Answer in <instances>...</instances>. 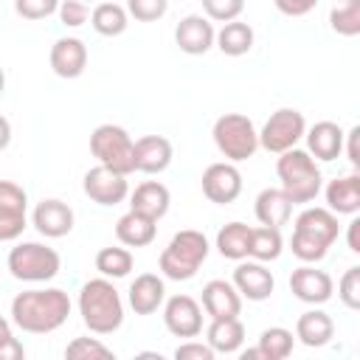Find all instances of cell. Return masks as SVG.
<instances>
[{"label":"cell","instance_id":"277c9868","mask_svg":"<svg viewBox=\"0 0 360 360\" xmlns=\"http://www.w3.org/2000/svg\"><path fill=\"white\" fill-rule=\"evenodd\" d=\"M276 174L281 180V191L287 194V200L292 205H307L321 194L323 174H321L318 163L298 146L284 152V155H278Z\"/></svg>","mask_w":360,"mask_h":360},{"label":"cell","instance_id":"52a82bcc","mask_svg":"<svg viewBox=\"0 0 360 360\" xmlns=\"http://www.w3.org/2000/svg\"><path fill=\"white\" fill-rule=\"evenodd\" d=\"M90 152L98 160V166L118 172V174H132L135 172V141L129 132L118 124H101L90 135Z\"/></svg>","mask_w":360,"mask_h":360},{"label":"cell","instance_id":"ac0fdd59","mask_svg":"<svg viewBox=\"0 0 360 360\" xmlns=\"http://www.w3.org/2000/svg\"><path fill=\"white\" fill-rule=\"evenodd\" d=\"M51 70L59 79H79L87 68V45L79 37H59L51 45Z\"/></svg>","mask_w":360,"mask_h":360},{"label":"cell","instance_id":"4316f807","mask_svg":"<svg viewBox=\"0 0 360 360\" xmlns=\"http://www.w3.org/2000/svg\"><path fill=\"white\" fill-rule=\"evenodd\" d=\"M115 236L124 248H146L155 242L158 236V222L143 217V214H135V211H127L118 222H115Z\"/></svg>","mask_w":360,"mask_h":360},{"label":"cell","instance_id":"1f68e13d","mask_svg":"<svg viewBox=\"0 0 360 360\" xmlns=\"http://www.w3.org/2000/svg\"><path fill=\"white\" fill-rule=\"evenodd\" d=\"M90 25L96 28V34L101 37H118L127 31L129 20H127V8L121 3H98L90 11Z\"/></svg>","mask_w":360,"mask_h":360},{"label":"cell","instance_id":"7bdbcfd3","mask_svg":"<svg viewBox=\"0 0 360 360\" xmlns=\"http://www.w3.org/2000/svg\"><path fill=\"white\" fill-rule=\"evenodd\" d=\"M357 143H360V127H352L343 138V149H346V158L354 169H360V146Z\"/></svg>","mask_w":360,"mask_h":360},{"label":"cell","instance_id":"f907efd6","mask_svg":"<svg viewBox=\"0 0 360 360\" xmlns=\"http://www.w3.org/2000/svg\"><path fill=\"white\" fill-rule=\"evenodd\" d=\"M6 338H11V323H8V318L0 315V343H3Z\"/></svg>","mask_w":360,"mask_h":360},{"label":"cell","instance_id":"ba28073f","mask_svg":"<svg viewBox=\"0 0 360 360\" xmlns=\"http://www.w3.org/2000/svg\"><path fill=\"white\" fill-rule=\"evenodd\" d=\"M8 273L17 281H28V284H39V281H51L59 267L62 259L53 248L42 245V242H20L8 250Z\"/></svg>","mask_w":360,"mask_h":360},{"label":"cell","instance_id":"d6986e66","mask_svg":"<svg viewBox=\"0 0 360 360\" xmlns=\"http://www.w3.org/2000/svg\"><path fill=\"white\" fill-rule=\"evenodd\" d=\"M304 138H307V149L304 152L312 160L329 163V160H335V158L343 155V138H346V132L335 121H318V124H312L304 132Z\"/></svg>","mask_w":360,"mask_h":360},{"label":"cell","instance_id":"d590c367","mask_svg":"<svg viewBox=\"0 0 360 360\" xmlns=\"http://www.w3.org/2000/svg\"><path fill=\"white\" fill-rule=\"evenodd\" d=\"M65 360H118V357L98 338H73L65 346Z\"/></svg>","mask_w":360,"mask_h":360},{"label":"cell","instance_id":"5b68a950","mask_svg":"<svg viewBox=\"0 0 360 360\" xmlns=\"http://www.w3.org/2000/svg\"><path fill=\"white\" fill-rule=\"evenodd\" d=\"M208 250H211V245L202 231H194V228L177 231L158 259L160 273L172 281H188L197 276V270L208 259Z\"/></svg>","mask_w":360,"mask_h":360},{"label":"cell","instance_id":"83f0119b","mask_svg":"<svg viewBox=\"0 0 360 360\" xmlns=\"http://www.w3.org/2000/svg\"><path fill=\"white\" fill-rule=\"evenodd\" d=\"M205 343L211 346V352L219 354H231L239 352L245 343V326L239 318H222V321H211L205 329Z\"/></svg>","mask_w":360,"mask_h":360},{"label":"cell","instance_id":"816d5d0a","mask_svg":"<svg viewBox=\"0 0 360 360\" xmlns=\"http://www.w3.org/2000/svg\"><path fill=\"white\" fill-rule=\"evenodd\" d=\"M3 90H6V70L0 68V96H3Z\"/></svg>","mask_w":360,"mask_h":360},{"label":"cell","instance_id":"7dc6e473","mask_svg":"<svg viewBox=\"0 0 360 360\" xmlns=\"http://www.w3.org/2000/svg\"><path fill=\"white\" fill-rule=\"evenodd\" d=\"M239 360H273V357L264 354L259 346H250V349H242V352H239Z\"/></svg>","mask_w":360,"mask_h":360},{"label":"cell","instance_id":"c3c4849f","mask_svg":"<svg viewBox=\"0 0 360 360\" xmlns=\"http://www.w3.org/2000/svg\"><path fill=\"white\" fill-rule=\"evenodd\" d=\"M8 143H11V124H8L6 115H0V152H3Z\"/></svg>","mask_w":360,"mask_h":360},{"label":"cell","instance_id":"4dcf8cb0","mask_svg":"<svg viewBox=\"0 0 360 360\" xmlns=\"http://www.w3.org/2000/svg\"><path fill=\"white\" fill-rule=\"evenodd\" d=\"M284 250V236L278 228H250V245H248V256L253 262H276Z\"/></svg>","mask_w":360,"mask_h":360},{"label":"cell","instance_id":"74e56055","mask_svg":"<svg viewBox=\"0 0 360 360\" xmlns=\"http://www.w3.org/2000/svg\"><path fill=\"white\" fill-rule=\"evenodd\" d=\"M338 298L349 309H360V267H349L338 281Z\"/></svg>","mask_w":360,"mask_h":360},{"label":"cell","instance_id":"3957f363","mask_svg":"<svg viewBox=\"0 0 360 360\" xmlns=\"http://www.w3.org/2000/svg\"><path fill=\"white\" fill-rule=\"evenodd\" d=\"M79 315L93 335H112L124 323V301L110 278H90L79 290Z\"/></svg>","mask_w":360,"mask_h":360},{"label":"cell","instance_id":"9c48e42d","mask_svg":"<svg viewBox=\"0 0 360 360\" xmlns=\"http://www.w3.org/2000/svg\"><path fill=\"white\" fill-rule=\"evenodd\" d=\"M304 132H307L304 112L295 107H281L264 121V127L259 132V146L273 155H284V152L295 149V143L304 138Z\"/></svg>","mask_w":360,"mask_h":360},{"label":"cell","instance_id":"30bf717a","mask_svg":"<svg viewBox=\"0 0 360 360\" xmlns=\"http://www.w3.org/2000/svg\"><path fill=\"white\" fill-rule=\"evenodd\" d=\"M28 197L25 188L14 180H0V242H14L22 236L28 217Z\"/></svg>","mask_w":360,"mask_h":360},{"label":"cell","instance_id":"f546056e","mask_svg":"<svg viewBox=\"0 0 360 360\" xmlns=\"http://www.w3.org/2000/svg\"><path fill=\"white\" fill-rule=\"evenodd\" d=\"M248 245H250V225H245V222H228L217 233V250L225 259L245 262L248 259Z\"/></svg>","mask_w":360,"mask_h":360},{"label":"cell","instance_id":"8d00e7d4","mask_svg":"<svg viewBox=\"0 0 360 360\" xmlns=\"http://www.w3.org/2000/svg\"><path fill=\"white\" fill-rule=\"evenodd\" d=\"M245 3L242 0H202V17L208 22H233L239 20Z\"/></svg>","mask_w":360,"mask_h":360},{"label":"cell","instance_id":"b9f144b4","mask_svg":"<svg viewBox=\"0 0 360 360\" xmlns=\"http://www.w3.org/2000/svg\"><path fill=\"white\" fill-rule=\"evenodd\" d=\"M172 360H217V352H211L208 343H200V340H183Z\"/></svg>","mask_w":360,"mask_h":360},{"label":"cell","instance_id":"836d02e7","mask_svg":"<svg viewBox=\"0 0 360 360\" xmlns=\"http://www.w3.org/2000/svg\"><path fill=\"white\" fill-rule=\"evenodd\" d=\"M329 25L340 37H357L360 34V3L357 0H343V3L332 6Z\"/></svg>","mask_w":360,"mask_h":360},{"label":"cell","instance_id":"4fadbf2b","mask_svg":"<svg viewBox=\"0 0 360 360\" xmlns=\"http://www.w3.org/2000/svg\"><path fill=\"white\" fill-rule=\"evenodd\" d=\"M82 188L84 194L98 202V205H118L129 197V183L124 174L118 172H110L104 166H93L84 172V180H82Z\"/></svg>","mask_w":360,"mask_h":360},{"label":"cell","instance_id":"2e32d148","mask_svg":"<svg viewBox=\"0 0 360 360\" xmlns=\"http://www.w3.org/2000/svg\"><path fill=\"white\" fill-rule=\"evenodd\" d=\"M73 219H76L73 217V208L68 202H62V200H53V197L37 202V208L31 214L34 228L45 239H62V236H68L73 231Z\"/></svg>","mask_w":360,"mask_h":360},{"label":"cell","instance_id":"8fae6325","mask_svg":"<svg viewBox=\"0 0 360 360\" xmlns=\"http://www.w3.org/2000/svg\"><path fill=\"white\" fill-rule=\"evenodd\" d=\"M163 323L174 338H197L202 332V307L186 295L177 292L163 301Z\"/></svg>","mask_w":360,"mask_h":360},{"label":"cell","instance_id":"5bb4252c","mask_svg":"<svg viewBox=\"0 0 360 360\" xmlns=\"http://www.w3.org/2000/svg\"><path fill=\"white\" fill-rule=\"evenodd\" d=\"M290 290H292V295L298 301L321 307V304H326L332 298L335 281H332V276L326 270H318L315 264H301L290 276Z\"/></svg>","mask_w":360,"mask_h":360},{"label":"cell","instance_id":"7c38bea8","mask_svg":"<svg viewBox=\"0 0 360 360\" xmlns=\"http://www.w3.org/2000/svg\"><path fill=\"white\" fill-rule=\"evenodd\" d=\"M200 183H202V194L217 205H228L242 194V172L225 160L205 166Z\"/></svg>","mask_w":360,"mask_h":360},{"label":"cell","instance_id":"ab89813d","mask_svg":"<svg viewBox=\"0 0 360 360\" xmlns=\"http://www.w3.org/2000/svg\"><path fill=\"white\" fill-rule=\"evenodd\" d=\"M14 11L25 20H45L48 14L59 11V3L56 0H17Z\"/></svg>","mask_w":360,"mask_h":360},{"label":"cell","instance_id":"7a4b0ae2","mask_svg":"<svg viewBox=\"0 0 360 360\" xmlns=\"http://www.w3.org/2000/svg\"><path fill=\"white\" fill-rule=\"evenodd\" d=\"M338 233H340V222L329 208H318V205L315 208H304L295 217L290 250L304 264H315L329 253V248L338 239Z\"/></svg>","mask_w":360,"mask_h":360},{"label":"cell","instance_id":"bcb514c9","mask_svg":"<svg viewBox=\"0 0 360 360\" xmlns=\"http://www.w3.org/2000/svg\"><path fill=\"white\" fill-rule=\"evenodd\" d=\"M346 242H349V250H352V253H360V219H357V217L349 222Z\"/></svg>","mask_w":360,"mask_h":360},{"label":"cell","instance_id":"484cf974","mask_svg":"<svg viewBox=\"0 0 360 360\" xmlns=\"http://www.w3.org/2000/svg\"><path fill=\"white\" fill-rule=\"evenodd\" d=\"M332 335H335V321L323 309H307L295 321V338L309 349L326 346L332 340Z\"/></svg>","mask_w":360,"mask_h":360},{"label":"cell","instance_id":"6da1fadb","mask_svg":"<svg viewBox=\"0 0 360 360\" xmlns=\"http://www.w3.org/2000/svg\"><path fill=\"white\" fill-rule=\"evenodd\" d=\"M70 315V295L59 287L22 290L11 301V323L31 335L56 332Z\"/></svg>","mask_w":360,"mask_h":360},{"label":"cell","instance_id":"ee69618b","mask_svg":"<svg viewBox=\"0 0 360 360\" xmlns=\"http://www.w3.org/2000/svg\"><path fill=\"white\" fill-rule=\"evenodd\" d=\"M276 8L287 17H304L315 8V0H301V3H290V0H276Z\"/></svg>","mask_w":360,"mask_h":360},{"label":"cell","instance_id":"d4e9b609","mask_svg":"<svg viewBox=\"0 0 360 360\" xmlns=\"http://www.w3.org/2000/svg\"><path fill=\"white\" fill-rule=\"evenodd\" d=\"M256 219L264 225V228H278L290 222L292 217V202L287 200V194L281 188H262L259 197H256Z\"/></svg>","mask_w":360,"mask_h":360},{"label":"cell","instance_id":"9a60e30c","mask_svg":"<svg viewBox=\"0 0 360 360\" xmlns=\"http://www.w3.org/2000/svg\"><path fill=\"white\" fill-rule=\"evenodd\" d=\"M231 284L239 292V298L248 301H267L276 290V278L262 262H239Z\"/></svg>","mask_w":360,"mask_h":360},{"label":"cell","instance_id":"e575fe53","mask_svg":"<svg viewBox=\"0 0 360 360\" xmlns=\"http://www.w3.org/2000/svg\"><path fill=\"white\" fill-rule=\"evenodd\" d=\"M264 354H270L273 360H287L292 354V346H295V335L284 326H270L259 335V343H256Z\"/></svg>","mask_w":360,"mask_h":360},{"label":"cell","instance_id":"7402d4cb","mask_svg":"<svg viewBox=\"0 0 360 360\" xmlns=\"http://www.w3.org/2000/svg\"><path fill=\"white\" fill-rule=\"evenodd\" d=\"M127 298H129V307H132L135 315H152L166 301V284L158 273H141L129 284Z\"/></svg>","mask_w":360,"mask_h":360},{"label":"cell","instance_id":"f35d334b","mask_svg":"<svg viewBox=\"0 0 360 360\" xmlns=\"http://www.w3.org/2000/svg\"><path fill=\"white\" fill-rule=\"evenodd\" d=\"M169 3L166 0H129L127 3V14H132L135 20L141 22H152V20H160L166 14Z\"/></svg>","mask_w":360,"mask_h":360},{"label":"cell","instance_id":"cb8c5ba5","mask_svg":"<svg viewBox=\"0 0 360 360\" xmlns=\"http://www.w3.org/2000/svg\"><path fill=\"white\" fill-rule=\"evenodd\" d=\"M323 197H326V208L335 217H354L360 211V174L329 180Z\"/></svg>","mask_w":360,"mask_h":360},{"label":"cell","instance_id":"681fc988","mask_svg":"<svg viewBox=\"0 0 360 360\" xmlns=\"http://www.w3.org/2000/svg\"><path fill=\"white\" fill-rule=\"evenodd\" d=\"M132 360H166L160 352H152V349H143V352H138Z\"/></svg>","mask_w":360,"mask_h":360},{"label":"cell","instance_id":"44dd1931","mask_svg":"<svg viewBox=\"0 0 360 360\" xmlns=\"http://www.w3.org/2000/svg\"><path fill=\"white\" fill-rule=\"evenodd\" d=\"M172 158H174L172 141L163 135H143L135 141V172L160 174L169 169Z\"/></svg>","mask_w":360,"mask_h":360},{"label":"cell","instance_id":"60d3db41","mask_svg":"<svg viewBox=\"0 0 360 360\" xmlns=\"http://www.w3.org/2000/svg\"><path fill=\"white\" fill-rule=\"evenodd\" d=\"M59 20H62V25H68V28H79V25H84L87 22V17H90V8L84 6V3H79V0H65V3H59Z\"/></svg>","mask_w":360,"mask_h":360},{"label":"cell","instance_id":"e0dca14e","mask_svg":"<svg viewBox=\"0 0 360 360\" xmlns=\"http://www.w3.org/2000/svg\"><path fill=\"white\" fill-rule=\"evenodd\" d=\"M214 37H217V31L202 14H186L174 28V42L188 56L208 53L214 48Z\"/></svg>","mask_w":360,"mask_h":360},{"label":"cell","instance_id":"603a6c76","mask_svg":"<svg viewBox=\"0 0 360 360\" xmlns=\"http://www.w3.org/2000/svg\"><path fill=\"white\" fill-rule=\"evenodd\" d=\"M169 205H172V194L160 180H146L135 186V191L129 194V211L143 214L155 222L169 214Z\"/></svg>","mask_w":360,"mask_h":360},{"label":"cell","instance_id":"ffe728a7","mask_svg":"<svg viewBox=\"0 0 360 360\" xmlns=\"http://www.w3.org/2000/svg\"><path fill=\"white\" fill-rule=\"evenodd\" d=\"M202 312L211 318V321H222V318H239L242 312V298L239 292L233 290L231 281L225 278H214L202 287Z\"/></svg>","mask_w":360,"mask_h":360},{"label":"cell","instance_id":"f6af8a7d","mask_svg":"<svg viewBox=\"0 0 360 360\" xmlns=\"http://www.w3.org/2000/svg\"><path fill=\"white\" fill-rule=\"evenodd\" d=\"M0 360H25V346L20 338H6L0 343Z\"/></svg>","mask_w":360,"mask_h":360},{"label":"cell","instance_id":"8992f818","mask_svg":"<svg viewBox=\"0 0 360 360\" xmlns=\"http://www.w3.org/2000/svg\"><path fill=\"white\" fill-rule=\"evenodd\" d=\"M214 143L219 149V155L225 158V163H242L248 158L256 155L259 149V129L253 127V121L242 112H225L214 121Z\"/></svg>","mask_w":360,"mask_h":360},{"label":"cell","instance_id":"f1b7e54d","mask_svg":"<svg viewBox=\"0 0 360 360\" xmlns=\"http://www.w3.org/2000/svg\"><path fill=\"white\" fill-rule=\"evenodd\" d=\"M253 28L242 20H233V22H225L217 37H214V45L225 53V56H245L250 48H253Z\"/></svg>","mask_w":360,"mask_h":360},{"label":"cell","instance_id":"d6a6232c","mask_svg":"<svg viewBox=\"0 0 360 360\" xmlns=\"http://www.w3.org/2000/svg\"><path fill=\"white\" fill-rule=\"evenodd\" d=\"M135 259L129 253V248H101L96 253V270L101 273V278H124L129 276Z\"/></svg>","mask_w":360,"mask_h":360}]
</instances>
